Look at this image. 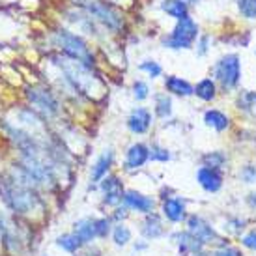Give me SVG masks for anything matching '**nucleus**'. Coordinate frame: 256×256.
<instances>
[{
    "mask_svg": "<svg viewBox=\"0 0 256 256\" xmlns=\"http://www.w3.org/2000/svg\"><path fill=\"white\" fill-rule=\"evenodd\" d=\"M185 230L194 236L208 249H219V247H226L232 243L228 236L220 234L214 226V222L206 219L202 214H189V217L185 220Z\"/></svg>",
    "mask_w": 256,
    "mask_h": 256,
    "instance_id": "obj_2",
    "label": "nucleus"
},
{
    "mask_svg": "<svg viewBox=\"0 0 256 256\" xmlns=\"http://www.w3.org/2000/svg\"><path fill=\"white\" fill-rule=\"evenodd\" d=\"M110 240H112L114 247L126 249V247L131 245V242H133V230H131L126 222H116L112 226V232H110Z\"/></svg>",
    "mask_w": 256,
    "mask_h": 256,
    "instance_id": "obj_20",
    "label": "nucleus"
},
{
    "mask_svg": "<svg viewBox=\"0 0 256 256\" xmlns=\"http://www.w3.org/2000/svg\"><path fill=\"white\" fill-rule=\"evenodd\" d=\"M98 189L101 192V206L103 208L114 210V208L122 206L126 187H124L118 174H108L107 178H103L98 185Z\"/></svg>",
    "mask_w": 256,
    "mask_h": 256,
    "instance_id": "obj_7",
    "label": "nucleus"
},
{
    "mask_svg": "<svg viewBox=\"0 0 256 256\" xmlns=\"http://www.w3.org/2000/svg\"><path fill=\"white\" fill-rule=\"evenodd\" d=\"M73 234L77 236L84 247H92L98 242L96 234V217H80L73 222Z\"/></svg>",
    "mask_w": 256,
    "mask_h": 256,
    "instance_id": "obj_17",
    "label": "nucleus"
},
{
    "mask_svg": "<svg viewBox=\"0 0 256 256\" xmlns=\"http://www.w3.org/2000/svg\"><path fill=\"white\" fill-rule=\"evenodd\" d=\"M138 70L146 73L150 78L161 77V73H163V68L157 64L156 60H144V62H140V64H138Z\"/></svg>",
    "mask_w": 256,
    "mask_h": 256,
    "instance_id": "obj_30",
    "label": "nucleus"
},
{
    "mask_svg": "<svg viewBox=\"0 0 256 256\" xmlns=\"http://www.w3.org/2000/svg\"><path fill=\"white\" fill-rule=\"evenodd\" d=\"M156 116L161 118V120H166L172 116V100L166 96V94H157L156 96Z\"/></svg>",
    "mask_w": 256,
    "mask_h": 256,
    "instance_id": "obj_26",
    "label": "nucleus"
},
{
    "mask_svg": "<svg viewBox=\"0 0 256 256\" xmlns=\"http://www.w3.org/2000/svg\"><path fill=\"white\" fill-rule=\"evenodd\" d=\"M212 254V249H204V250H200L198 254H194V256H210Z\"/></svg>",
    "mask_w": 256,
    "mask_h": 256,
    "instance_id": "obj_40",
    "label": "nucleus"
},
{
    "mask_svg": "<svg viewBox=\"0 0 256 256\" xmlns=\"http://www.w3.org/2000/svg\"><path fill=\"white\" fill-rule=\"evenodd\" d=\"M214 80L222 90H234L242 80V62L238 54H224L214 68Z\"/></svg>",
    "mask_w": 256,
    "mask_h": 256,
    "instance_id": "obj_4",
    "label": "nucleus"
},
{
    "mask_svg": "<svg viewBox=\"0 0 256 256\" xmlns=\"http://www.w3.org/2000/svg\"><path fill=\"white\" fill-rule=\"evenodd\" d=\"M196 36H198V26L187 15L184 19H180L176 28L170 32V36L164 38L163 45L168 49H191Z\"/></svg>",
    "mask_w": 256,
    "mask_h": 256,
    "instance_id": "obj_6",
    "label": "nucleus"
},
{
    "mask_svg": "<svg viewBox=\"0 0 256 256\" xmlns=\"http://www.w3.org/2000/svg\"><path fill=\"white\" fill-rule=\"evenodd\" d=\"M240 12L247 19L256 17V0H240Z\"/></svg>",
    "mask_w": 256,
    "mask_h": 256,
    "instance_id": "obj_35",
    "label": "nucleus"
},
{
    "mask_svg": "<svg viewBox=\"0 0 256 256\" xmlns=\"http://www.w3.org/2000/svg\"><path fill=\"white\" fill-rule=\"evenodd\" d=\"M152 112L146 107H136L128 116V129L133 135H146L152 128Z\"/></svg>",
    "mask_w": 256,
    "mask_h": 256,
    "instance_id": "obj_16",
    "label": "nucleus"
},
{
    "mask_svg": "<svg viewBox=\"0 0 256 256\" xmlns=\"http://www.w3.org/2000/svg\"><path fill=\"white\" fill-rule=\"evenodd\" d=\"M172 159L170 152L163 146H159V144H152L150 146V161H154V163H168Z\"/></svg>",
    "mask_w": 256,
    "mask_h": 256,
    "instance_id": "obj_28",
    "label": "nucleus"
},
{
    "mask_svg": "<svg viewBox=\"0 0 256 256\" xmlns=\"http://www.w3.org/2000/svg\"><path fill=\"white\" fill-rule=\"evenodd\" d=\"M124 206L128 208L131 214H138V215H148L152 212H156L157 208V200L150 194H144V192L136 191V189H126L124 192Z\"/></svg>",
    "mask_w": 256,
    "mask_h": 256,
    "instance_id": "obj_10",
    "label": "nucleus"
},
{
    "mask_svg": "<svg viewBox=\"0 0 256 256\" xmlns=\"http://www.w3.org/2000/svg\"><path fill=\"white\" fill-rule=\"evenodd\" d=\"M168 238H170L172 245L178 249L180 256H194V254H198L200 250L208 249V247H204L194 236L189 234L187 230H174V232L168 234Z\"/></svg>",
    "mask_w": 256,
    "mask_h": 256,
    "instance_id": "obj_12",
    "label": "nucleus"
},
{
    "mask_svg": "<svg viewBox=\"0 0 256 256\" xmlns=\"http://www.w3.org/2000/svg\"><path fill=\"white\" fill-rule=\"evenodd\" d=\"M150 247V242H146V240H138V242L133 243V249L136 250V252H140V250H146Z\"/></svg>",
    "mask_w": 256,
    "mask_h": 256,
    "instance_id": "obj_38",
    "label": "nucleus"
},
{
    "mask_svg": "<svg viewBox=\"0 0 256 256\" xmlns=\"http://www.w3.org/2000/svg\"><path fill=\"white\" fill-rule=\"evenodd\" d=\"M166 14L174 17V19H184L187 17V4H185V0H163V4H161Z\"/></svg>",
    "mask_w": 256,
    "mask_h": 256,
    "instance_id": "obj_25",
    "label": "nucleus"
},
{
    "mask_svg": "<svg viewBox=\"0 0 256 256\" xmlns=\"http://www.w3.org/2000/svg\"><path fill=\"white\" fill-rule=\"evenodd\" d=\"M129 215H131V212H129V210L124 206V204H122V206L114 208L108 217H110V219H112V222L116 224V222H126V220L129 219Z\"/></svg>",
    "mask_w": 256,
    "mask_h": 256,
    "instance_id": "obj_36",
    "label": "nucleus"
},
{
    "mask_svg": "<svg viewBox=\"0 0 256 256\" xmlns=\"http://www.w3.org/2000/svg\"><path fill=\"white\" fill-rule=\"evenodd\" d=\"M80 6L84 8L88 14L96 17L100 22H103L107 28L120 30L124 26V21L118 12H114L107 2H98V0H80Z\"/></svg>",
    "mask_w": 256,
    "mask_h": 256,
    "instance_id": "obj_8",
    "label": "nucleus"
},
{
    "mask_svg": "<svg viewBox=\"0 0 256 256\" xmlns=\"http://www.w3.org/2000/svg\"><path fill=\"white\" fill-rule=\"evenodd\" d=\"M204 124L208 128L215 129L217 133H222L230 128V118L222 110H217V108H210L204 112Z\"/></svg>",
    "mask_w": 256,
    "mask_h": 256,
    "instance_id": "obj_19",
    "label": "nucleus"
},
{
    "mask_svg": "<svg viewBox=\"0 0 256 256\" xmlns=\"http://www.w3.org/2000/svg\"><path fill=\"white\" fill-rule=\"evenodd\" d=\"M245 228H247V219L242 217V215H232V217H226L222 230H224L226 236H238V238H242L245 234L243 232Z\"/></svg>",
    "mask_w": 256,
    "mask_h": 256,
    "instance_id": "obj_24",
    "label": "nucleus"
},
{
    "mask_svg": "<svg viewBox=\"0 0 256 256\" xmlns=\"http://www.w3.org/2000/svg\"><path fill=\"white\" fill-rule=\"evenodd\" d=\"M133 96H135L136 101H144L148 100L150 96V86L144 82V80H135L133 82Z\"/></svg>",
    "mask_w": 256,
    "mask_h": 256,
    "instance_id": "obj_34",
    "label": "nucleus"
},
{
    "mask_svg": "<svg viewBox=\"0 0 256 256\" xmlns=\"http://www.w3.org/2000/svg\"><path fill=\"white\" fill-rule=\"evenodd\" d=\"M240 180L245 185H256V166L254 164H245L240 170Z\"/></svg>",
    "mask_w": 256,
    "mask_h": 256,
    "instance_id": "obj_33",
    "label": "nucleus"
},
{
    "mask_svg": "<svg viewBox=\"0 0 256 256\" xmlns=\"http://www.w3.org/2000/svg\"><path fill=\"white\" fill-rule=\"evenodd\" d=\"M159 212L163 215V219L170 224H185V220L189 217L187 212V200L180 194H172L161 200Z\"/></svg>",
    "mask_w": 256,
    "mask_h": 256,
    "instance_id": "obj_9",
    "label": "nucleus"
},
{
    "mask_svg": "<svg viewBox=\"0 0 256 256\" xmlns=\"http://www.w3.org/2000/svg\"><path fill=\"white\" fill-rule=\"evenodd\" d=\"M228 164V157L224 152L220 150H215V152H208L200 157V166H208V168H215V170L224 172Z\"/></svg>",
    "mask_w": 256,
    "mask_h": 256,
    "instance_id": "obj_21",
    "label": "nucleus"
},
{
    "mask_svg": "<svg viewBox=\"0 0 256 256\" xmlns=\"http://www.w3.org/2000/svg\"><path fill=\"white\" fill-rule=\"evenodd\" d=\"M210 256H245L242 247H238L234 243H230L226 247H219V249H212Z\"/></svg>",
    "mask_w": 256,
    "mask_h": 256,
    "instance_id": "obj_31",
    "label": "nucleus"
},
{
    "mask_svg": "<svg viewBox=\"0 0 256 256\" xmlns=\"http://www.w3.org/2000/svg\"><path fill=\"white\" fill-rule=\"evenodd\" d=\"M112 163H114V150H110V148L105 150V152L96 159V163H94L92 168H90V185H92V187H98L101 180L107 178L108 174H110Z\"/></svg>",
    "mask_w": 256,
    "mask_h": 256,
    "instance_id": "obj_15",
    "label": "nucleus"
},
{
    "mask_svg": "<svg viewBox=\"0 0 256 256\" xmlns=\"http://www.w3.org/2000/svg\"><path fill=\"white\" fill-rule=\"evenodd\" d=\"M196 184L202 187V191L208 194H215L224 187V172L208 168V166H198L196 170Z\"/></svg>",
    "mask_w": 256,
    "mask_h": 256,
    "instance_id": "obj_14",
    "label": "nucleus"
},
{
    "mask_svg": "<svg viewBox=\"0 0 256 256\" xmlns=\"http://www.w3.org/2000/svg\"><path fill=\"white\" fill-rule=\"evenodd\" d=\"M52 40H54V45L58 49L64 52V56L73 58V60H77V62L88 66V68H94L96 60H94L92 50H90V47L86 45V42L80 36L73 34L72 30L58 28L54 32Z\"/></svg>",
    "mask_w": 256,
    "mask_h": 256,
    "instance_id": "obj_3",
    "label": "nucleus"
},
{
    "mask_svg": "<svg viewBox=\"0 0 256 256\" xmlns=\"http://www.w3.org/2000/svg\"><path fill=\"white\" fill-rule=\"evenodd\" d=\"M38 191L40 189L15 180L12 174L0 180V198L14 214L22 217H32L34 214L43 212V200Z\"/></svg>",
    "mask_w": 256,
    "mask_h": 256,
    "instance_id": "obj_1",
    "label": "nucleus"
},
{
    "mask_svg": "<svg viewBox=\"0 0 256 256\" xmlns=\"http://www.w3.org/2000/svg\"><path fill=\"white\" fill-rule=\"evenodd\" d=\"M112 226H114V222L108 215L96 217V234H98V240H107V238H110Z\"/></svg>",
    "mask_w": 256,
    "mask_h": 256,
    "instance_id": "obj_27",
    "label": "nucleus"
},
{
    "mask_svg": "<svg viewBox=\"0 0 256 256\" xmlns=\"http://www.w3.org/2000/svg\"><path fill=\"white\" fill-rule=\"evenodd\" d=\"M206 43H208V38H202V42H200V49H198V54H206Z\"/></svg>",
    "mask_w": 256,
    "mask_h": 256,
    "instance_id": "obj_39",
    "label": "nucleus"
},
{
    "mask_svg": "<svg viewBox=\"0 0 256 256\" xmlns=\"http://www.w3.org/2000/svg\"><path fill=\"white\" fill-rule=\"evenodd\" d=\"M238 105L245 112L256 114V92H243L238 100Z\"/></svg>",
    "mask_w": 256,
    "mask_h": 256,
    "instance_id": "obj_29",
    "label": "nucleus"
},
{
    "mask_svg": "<svg viewBox=\"0 0 256 256\" xmlns=\"http://www.w3.org/2000/svg\"><path fill=\"white\" fill-rule=\"evenodd\" d=\"M56 247L58 249H62L64 252H68V254H78L80 250L84 249V245L80 243V240H78L73 232H66V234L58 236Z\"/></svg>",
    "mask_w": 256,
    "mask_h": 256,
    "instance_id": "obj_22",
    "label": "nucleus"
},
{
    "mask_svg": "<svg viewBox=\"0 0 256 256\" xmlns=\"http://www.w3.org/2000/svg\"><path fill=\"white\" fill-rule=\"evenodd\" d=\"M164 88H166L168 94L178 96V98L194 96V86H192L189 80L178 77V75H168V77H164Z\"/></svg>",
    "mask_w": 256,
    "mask_h": 256,
    "instance_id": "obj_18",
    "label": "nucleus"
},
{
    "mask_svg": "<svg viewBox=\"0 0 256 256\" xmlns=\"http://www.w3.org/2000/svg\"><path fill=\"white\" fill-rule=\"evenodd\" d=\"M240 247L256 252V228H250L240 238Z\"/></svg>",
    "mask_w": 256,
    "mask_h": 256,
    "instance_id": "obj_32",
    "label": "nucleus"
},
{
    "mask_svg": "<svg viewBox=\"0 0 256 256\" xmlns=\"http://www.w3.org/2000/svg\"><path fill=\"white\" fill-rule=\"evenodd\" d=\"M150 161V146L144 142H133L126 150L124 157V170L126 172H136L144 168Z\"/></svg>",
    "mask_w": 256,
    "mask_h": 256,
    "instance_id": "obj_13",
    "label": "nucleus"
},
{
    "mask_svg": "<svg viewBox=\"0 0 256 256\" xmlns=\"http://www.w3.org/2000/svg\"><path fill=\"white\" fill-rule=\"evenodd\" d=\"M245 204L252 210V212H256V191H250L247 196H245Z\"/></svg>",
    "mask_w": 256,
    "mask_h": 256,
    "instance_id": "obj_37",
    "label": "nucleus"
},
{
    "mask_svg": "<svg viewBox=\"0 0 256 256\" xmlns=\"http://www.w3.org/2000/svg\"><path fill=\"white\" fill-rule=\"evenodd\" d=\"M194 96L206 103L214 101L217 98V82L214 78H202L198 84L194 86Z\"/></svg>",
    "mask_w": 256,
    "mask_h": 256,
    "instance_id": "obj_23",
    "label": "nucleus"
},
{
    "mask_svg": "<svg viewBox=\"0 0 256 256\" xmlns=\"http://www.w3.org/2000/svg\"><path fill=\"white\" fill-rule=\"evenodd\" d=\"M138 232H140L142 240H146V242H157V240H161V238H164V236H168L166 226H164L163 215L157 214V212L142 215Z\"/></svg>",
    "mask_w": 256,
    "mask_h": 256,
    "instance_id": "obj_11",
    "label": "nucleus"
},
{
    "mask_svg": "<svg viewBox=\"0 0 256 256\" xmlns=\"http://www.w3.org/2000/svg\"><path fill=\"white\" fill-rule=\"evenodd\" d=\"M26 100L30 103V108L42 114L43 118H54L60 114V101L45 86H30L26 90Z\"/></svg>",
    "mask_w": 256,
    "mask_h": 256,
    "instance_id": "obj_5",
    "label": "nucleus"
}]
</instances>
